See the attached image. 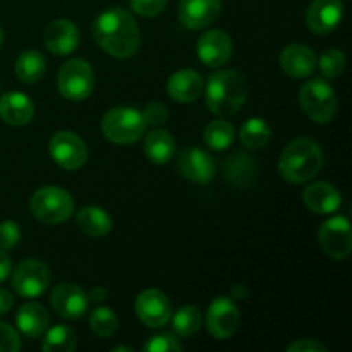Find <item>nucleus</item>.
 Returning <instances> with one entry per match:
<instances>
[{
  "label": "nucleus",
  "instance_id": "f257e3e1",
  "mask_svg": "<svg viewBox=\"0 0 352 352\" xmlns=\"http://www.w3.org/2000/svg\"><path fill=\"white\" fill-rule=\"evenodd\" d=\"M93 36L102 50L117 58H127L140 48V26L133 14L120 7H112L96 17Z\"/></svg>",
  "mask_w": 352,
  "mask_h": 352
},
{
  "label": "nucleus",
  "instance_id": "f03ea898",
  "mask_svg": "<svg viewBox=\"0 0 352 352\" xmlns=\"http://www.w3.org/2000/svg\"><path fill=\"white\" fill-rule=\"evenodd\" d=\"M250 95V85L239 71H217L206 82V107L219 117L239 112Z\"/></svg>",
  "mask_w": 352,
  "mask_h": 352
},
{
  "label": "nucleus",
  "instance_id": "7ed1b4c3",
  "mask_svg": "<svg viewBox=\"0 0 352 352\" xmlns=\"http://www.w3.org/2000/svg\"><path fill=\"white\" fill-rule=\"evenodd\" d=\"M323 153L318 143L309 138H298L291 141L278 160V172L282 177L292 184L308 182L322 170Z\"/></svg>",
  "mask_w": 352,
  "mask_h": 352
},
{
  "label": "nucleus",
  "instance_id": "20e7f679",
  "mask_svg": "<svg viewBox=\"0 0 352 352\" xmlns=\"http://www.w3.org/2000/svg\"><path fill=\"white\" fill-rule=\"evenodd\" d=\"M33 217L48 226L65 222L74 212V201L65 189L58 186H45L38 189L30 201Z\"/></svg>",
  "mask_w": 352,
  "mask_h": 352
},
{
  "label": "nucleus",
  "instance_id": "39448f33",
  "mask_svg": "<svg viewBox=\"0 0 352 352\" xmlns=\"http://www.w3.org/2000/svg\"><path fill=\"white\" fill-rule=\"evenodd\" d=\"M143 113L129 107H117L109 110L102 119V133L116 144H131L141 140L144 134Z\"/></svg>",
  "mask_w": 352,
  "mask_h": 352
},
{
  "label": "nucleus",
  "instance_id": "423d86ee",
  "mask_svg": "<svg viewBox=\"0 0 352 352\" xmlns=\"http://www.w3.org/2000/svg\"><path fill=\"white\" fill-rule=\"evenodd\" d=\"M299 103L311 120L318 124H327L336 117L337 102L336 91L325 79L315 78L306 82L299 93Z\"/></svg>",
  "mask_w": 352,
  "mask_h": 352
},
{
  "label": "nucleus",
  "instance_id": "0eeeda50",
  "mask_svg": "<svg viewBox=\"0 0 352 352\" xmlns=\"http://www.w3.org/2000/svg\"><path fill=\"white\" fill-rule=\"evenodd\" d=\"M57 85L64 98L79 102L91 95L95 88V72L82 58H71L58 71Z\"/></svg>",
  "mask_w": 352,
  "mask_h": 352
},
{
  "label": "nucleus",
  "instance_id": "6e6552de",
  "mask_svg": "<svg viewBox=\"0 0 352 352\" xmlns=\"http://www.w3.org/2000/svg\"><path fill=\"white\" fill-rule=\"evenodd\" d=\"M52 158L64 170H78L88 160V148L78 134L71 131H58L48 144Z\"/></svg>",
  "mask_w": 352,
  "mask_h": 352
},
{
  "label": "nucleus",
  "instance_id": "1a4fd4ad",
  "mask_svg": "<svg viewBox=\"0 0 352 352\" xmlns=\"http://www.w3.org/2000/svg\"><path fill=\"white\" fill-rule=\"evenodd\" d=\"M50 270L41 260H24L12 274V287L23 298H38L50 285Z\"/></svg>",
  "mask_w": 352,
  "mask_h": 352
},
{
  "label": "nucleus",
  "instance_id": "9d476101",
  "mask_svg": "<svg viewBox=\"0 0 352 352\" xmlns=\"http://www.w3.org/2000/svg\"><path fill=\"white\" fill-rule=\"evenodd\" d=\"M320 246L327 256L333 260H346L352 251V230L349 220L332 217L322 223L318 232Z\"/></svg>",
  "mask_w": 352,
  "mask_h": 352
},
{
  "label": "nucleus",
  "instance_id": "9b49d317",
  "mask_svg": "<svg viewBox=\"0 0 352 352\" xmlns=\"http://www.w3.org/2000/svg\"><path fill=\"white\" fill-rule=\"evenodd\" d=\"M241 323V313L234 301L226 296H220L210 305L206 311V327L217 339H229L237 332Z\"/></svg>",
  "mask_w": 352,
  "mask_h": 352
},
{
  "label": "nucleus",
  "instance_id": "f8f14e48",
  "mask_svg": "<svg viewBox=\"0 0 352 352\" xmlns=\"http://www.w3.org/2000/svg\"><path fill=\"white\" fill-rule=\"evenodd\" d=\"M136 313L144 325L158 329L170 322L172 306L164 292L158 289H146L136 298Z\"/></svg>",
  "mask_w": 352,
  "mask_h": 352
},
{
  "label": "nucleus",
  "instance_id": "ddd939ff",
  "mask_svg": "<svg viewBox=\"0 0 352 352\" xmlns=\"http://www.w3.org/2000/svg\"><path fill=\"white\" fill-rule=\"evenodd\" d=\"M179 174L196 184H208L215 177V162L199 148H186L177 158Z\"/></svg>",
  "mask_w": 352,
  "mask_h": 352
},
{
  "label": "nucleus",
  "instance_id": "4468645a",
  "mask_svg": "<svg viewBox=\"0 0 352 352\" xmlns=\"http://www.w3.org/2000/svg\"><path fill=\"white\" fill-rule=\"evenodd\" d=\"M52 308L58 316L65 320H78L88 311L89 298L81 287L76 284L65 282L57 285L52 292Z\"/></svg>",
  "mask_w": 352,
  "mask_h": 352
},
{
  "label": "nucleus",
  "instance_id": "2eb2a0df",
  "mask_svg": "<svg viewBox=\"0 0 352 352\" xmlns=\"http://www.w3.org/2000/svg\"><path fill=\"white\" fill-rule=\"evenodd\" d=\"M222 10V0H181L179 21L189 30H203L215 23Z\"/></svg>",
  "mask_w": 352,
  "mask_h": 352
},
{
  "label": "nucleus",
  "instance_id": "dca6fc26",
  "mask_svg": "<svg viewBox=\"0 0 352 352\" xmlns=\"http://www.w3.org/2000/svg\"><path fill=\"white\" fill-rule=\"evenodd\" d=\"M199 60L208 67H222L232 55V41L222 30L206 31L196 45Z\"/></svg>",
  "mask_w": 352,
  "mask_h": 352
},
{
  "label": "nucleus",
  "instance_id": "f3484780",
  "mask_svg": "<svg viewBox=\"0 0 352 352\" xmlns=\"http://www.w3.org/2000/svg\"><path fill=\"white\" fill-rule=\"evenodd\" d=\"M342 12V0H313L306 12V24L313 33L327 34L339 26Z\"/></svg>",
  "mask_w": 352,
  "mask_h": 352
},
{
  "label": "nucleus",
  "instance_id": "a211bd4d",
  "mask_svg": "<svg viewBox=\"0 0 352 352\" xmlns=\"http://www.w3.org/2000/svg\"><path fill=\"white\" fill-rule=\"evenodd\" d=\"M45 45L55 55H69L79 45V30L72 21L57 19L45 30Z\"/></svg>",
  "mask_w": 352,
  "mask_h": 352
},
{
  "label": "nucleus",
  "instance_id": "6ab92c4d",
  "mask_svg": "<svg viewBox=\"0 0 352 352\" xmlns=\"http://www.w3.org/2000/svg\"><path fill=\"white\" fill-rule=\"evenodd\" d=\"M302 201L316 215H330L340 208L342 196L329 182H313L302 192Z\"/></svg>",
  "mask_w": 352,
  "mask_h": 352
},
{
  "label": "nucleus",
  "instance_id": "aec40b11",
  "mask_svg": "<svg viewBox=\"0 0 352 352\" xmlns=\"http://www.w3.org/2000/svg\"><path fill=\"white\" fill-rule=\"evenodd\" d=\"M280 67L294 79L308 78L316 69V55L306 45H289L280 54Z\"/></svg>",
  "mask_w": 352,
  "mask_h": 352
},
{
  "label": "nucleus",
  "instance_id": "412c9836",
  "mask_svg": "<svg viewBox=\"0 0 352 352\" xmlns=\"http://www.w3.org/2000/svg\"><path fill=\"white\" fill-rule=\"evenodd\" d=\"M168 96L174 102L191 103L199 98L203 91V78L192 69H182L170 76L167 85Z\"/></svg>",
  "mask_w": 352,
  "mask_h": 352
},
{
  "label": "nucleus",
  "instance_id": "4be33fe9",
  "mask_svg": "<svg viewBox=\"0 0 352 352\" xmlns=\"http://www.w3.org/2000/svg\"><path fill=\"white\" fill-rule=\"evenodd\" d=\"M34 116V105L30 96L10 91L0 98V117L10 126H26Z\"/></svg>",
  "mask_w": 352,
  "mask_h": 352
},
{
  "label": "nucleus",
  "instance_id": "5701e85b",
  "mask_svg": "<svg viewBox=\"0 0 352 352\" xmlns=\"http://www.w3.org/2000/svg\"><path fill=\"white\" fill-rule=\"evenodd\" d=\"M17 329L30 339H38L43 336L50 323V315L47 308L41 306L40 302H26L19 308L16 316Z\"/></svg>",
  "mask_w": 352,
  "mask_h": 352
},
{
  "label": "nucleus",
  "instance_id": "b1692460",
  "mask_svg": "<svg viewBox=\"0 0 352 352\" xmlns=\"http://www.w3.org/2000/svg\"><path fill=\"white\" fill-rule=\"evenodd\" d=\"M226 177L234 188H250L256 179V164L251 155L237 151L226 162Z\"/></svg>",
  "mask_w": 352,
  "mask_h": 352
},
{
  "label": "nucleus",
  "instance_id": "393cba45",
  "mask_svg": "<svg viewBox=\"0 0 352 352\" xmlns=\"http://www.w3.org/2000/svg\"><path fill=\"white\" fill-rule=\"evenodd\" d=\"M144 153L153 164H168L175 153V140L165 129H153L144 140Z\"/></svg>",
  "mask_w": 352,
  "mask_h": 352
},
{
  "label": "nucleus",
  "instance_id": "a878e982",
  "mask_svg": "<svg viewBox=\"0 0 352 352\" xmlns=\"http://www.w3.org/2000/svg\"><path fill=\"white\" fill-rule=\"evenodd\" d=\"M76 223L89 237H103L112 230V219L98 206H85L76 215Z\"/></svg>",
  "mask_w": 352,
  "mask_h": 352
},
{
  "label": "nucleus",
  "instance_id": "bb28decb",
  "mask_svg": "<svg viewBox=\"0 0 352 352\" xmlns=\"http://www.w3.org/2000/svg\"><path fill=\"white\" fill-rule=\"evenodd\" d=\"M47 71V60L38 50H26L16 60V74L24 82H36Z\"/></svg>",
  "mask_w": 352,
  "mask_h": 352
},
{
  "label": "nucleus",
  "instance_id": "cd10ccee",
  "mask_svg": "<svg viewBox=\"0 0 352 352\" xmlns=\"http://www.w3.org/2000/svg\"><path fill=\"white\" fill-rule=\"evenodd\" d=\"M239 138L241 143L246 148H250V150H260V148H263L270 141L272 129L267 120H263L261 117H251L241 127Z\"/></svg>",
  "mask_w": 352,
  "mask_h": 352
},
{
  "label": "nucleus",
  "instance_id": "c85d7f7f",
  "mask_svg": "<svg viewBox=\"0 0 352 352\" xmlns=\"http://www.w3.org/2000/svg\"><path fill=\"white\" fill-rule=\"evenodd\" d=\"M78 346V336L67 325H55L45 333L41 349L47 352H71Z\"/></svg>",
  "mask_w": 352,
  "mask_h": 352
},
{
  "label": "nucleus",
  "instance_id": "c756f323",
  "mask_svg": "<svg viewBox=\"0 0 352 352\" xmlns=\"http://www.w3.org/2000/svg\"><path fill=\"white\" fill-rule=\"evenodd\" d=\"M203 138H205V143L208 144L212 150L223 151L232 144L234 127L229 120H223V119L212 120V122L205 127Z\"/></svg>",
  "mask_w": 352,
  "mask_h": 352
},
{
  "label": "nucleus",
  "instance_id": "7c9ffc66",
  "mask_svg": "<svg viewBox=\"0 0 352 352\" xmlns=\"http://www.w3.org/2000/svg\"><path fill=\"white\" fill-rule=\"evenodd\" d=\"M172 320V327H174V332L179 337H191L195 336L199 330L203 322L201 311H199L196 306H182L181 309H177Z\"/></svg>",
  "mask_w": 352,
  "mask_h": 352
},
{
  "label": "nucleus",
  "instance_id": "2f4dec72",
  "mask_svg": "<svg viewBox=\"0 0 352 352\" xmlns=\"http://www.w3.org/2000/svg\"><path fill=\"white\" fill-rule=\"evenodd\" d=\"M89 327L98 337H112L119 329V320L110 308H96L89 316Z\"/></svg>",
  "mask_w": 352,
  "mask_h": 352
},
{
  "label": "nucleus",
  "instance_id": "473e14b6",
  "mask_svg": "<svg viewBox=\"0 0 352 352\" xmlns=\"http://www.w3.org/2000/svg\"><path fill=\"white\" fill-rule=\"evenodd\" d=\"M316 65L322 72V78L336 79L346 69V55L337 48H330L320 55V60H316Z\"/></svg>",
  "mask_w": 352,
  "mask_h": 352
},
{
  "label": "nucleus",
  "instance_id": "72a5a7b5",
  "mask_svg": "<svg viewBox=\"0 0 352 352\" xmlns=\"http://www.w3.org/2000/svg\"><path fill=\"white\" fill-rule=\"evenodd\" d=\"M144 352H179L182 351V344L172 333H158L151 337L143 346Z\"/></svg>",
  "mask_w": 352,
  "mask_h": 352
},
{
  "label": "nucleus",
  "instance_id": "f704fd0d",
  "mask_svg": "<svg viewBox=\"0 0 352 352\" xmlns=\"http://www.w3.org/2000/svg\"><path fill=\"white\" fill-rule=\"evenodd\" d=\"M21 239L19 226L12 220H6L0 223V250H12Z\"/></svg>",
  "mask_w": 352,
  "mask_h": 352
},
{
  "label": "nucleus",
  "instance_id": "c9c22d12",
  "mask_svg": "<svg viewBox=\"0 0 352 352\" xmlns=\"http://www.w3.org/2000/svg\"><path fill=\"white\" fill-rule=\"evenodd\" d=\"M167 2L168 0H131V7L140 16L153 17L164 12V9L167 7Z\"/></svg>",
  "mask_w": 352,
  "mask_h": 352
},
{
  "label": "nucleus",
  "instance_id": "e433bc0d",
  "mask_svg": "<svg viewBox=\"0 0 352 352\" xmlns=\"http://www.w3.org/2000/svg\"><path fill=\"white\" fill-rule=\"evenodd\" d=\"M21 349L19 333L7 323L0 322V351L16 352Z\"/></svg>",
  "mask_w": 352,
  "mask_h": 352
},
{
  "label": "nucleus",
  "instance_id": "4c0bfd02",
  "mask_svg": "<svg viewBox=\"0 0 352 352\" xmlns=\"http://www.w3.org/2000/svg\"><path fill=\"white\" fill-rule=\"evenodd\" d=\"M167 117H168L167 107H165L164 103H158V102L150 103L143 112V119L146 126H160V124H164L165 120H167Z\"/></svg>",
  "mask_w": 352,
  "mask_h": 352
},
{
  "label": "nucleus",
  "instance_id": "58836bf2",
  "mask_svg": "<svg viewBox=\"0 0 352 352\" xmlns=\"http://www.w3.org/2000/svg\"><path fill=\"white\" fill-rule=\"evenodd\" d=\"M287 352H327V347L323 344L316 342V340L301 339L298 342L291 344L287 347Z\"/></svg>",
  "mask_w": 352,
  "mask_h": 352
},
{
  "label": "nucleus",
  "instance_id": "ea45409f",
  "mask_svg": "<svg viewBox=\"0 0 352 352\" xmlns=\"http://www.w3.org/2000/svg\"><path fill=\"white\" fill-rule=\"evenodd\" d=\"M14 306V298L9 291L0 289V315H6L10 308Z\"/></svg>",
  "mask_w": 352,
  "mask_h": 352
},
{
  "label": "nucleus",
  "instance_id": "a19ab883",
  "mask_svg": "<svg viewBox=\"0 0 352 352\" xmlns=\"http://www.w3.org/2000/svg\"><path fill=\"white\" fill-rule=\"evenodd\" d=\"M10 270H12V263H10V258L7 256L3 251H0V282H3L7 277H9Z\"/></svg>",
  "mask_w": 352,
  "mask_h": 352
},
{
  "label": "nucleus",
  "instance_id": "79ce46f5",
  "mask_svg": "<svg viewBox=\"0 0 352 352\" xmlns=\"http://www.w3.org/2000/svg\"><path fill=\"white\" fill-rule=\"evenodd\" d=\"M107 298V291L103 287H95L91 291V299L93 301H103Z\"/></svg>",
  "mask_w": 352,
  "mask_h": 352
},
{
  "label": "nucleus",
  "instance_id": "37998d69",
  "mask_svg": "<svg viewBox=\"0 0 352 352\" xmlns=\"http://www.w3.org/2000/svg\"><path fill=\"white\" fill-rule=\"evenodd\" d=\"M112 351H113V352H119V351H127V352H133V347H124V346H119V347H113Z\"/></svg>",
  "mask_w": 352,
  "mask_h": 352
},
{
  "label": "nucleus",
  "instance_id": "c03bdc74",
  "mask_svg": "<svg viewBox=\"0 0 352 352\" xmlns=\"http://www.w3.org/2000/svg\"><path fill=\"white\" fill-rule=\"evenodd\" d=\"M2 41H3V31L2 28H0V47H2Z\"/></svg>",
  "mask_w": 352,
  "mask_h": 352
}]
</instances>
